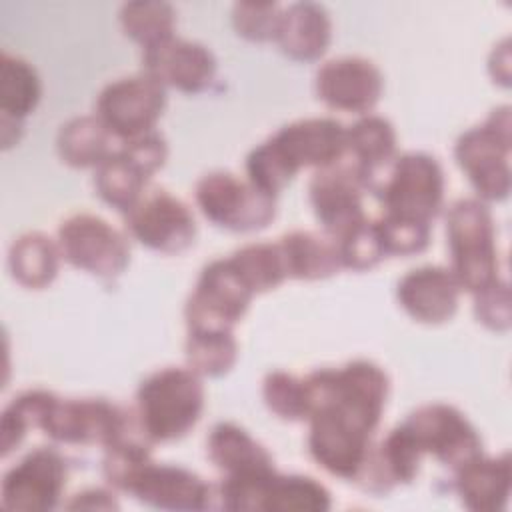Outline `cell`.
Listing matches in <instances>:
<instances>
[{"mask_svg":"<svg viewBox=\"0 0 512 512\" xmlns=\"http://www.w3.org/2000/svg\"><path fill=\"white\" fill-rule=\"evenodd\" d=\"M204 398L202 376L188 366H166L140 382L134 416L152 444L174 442L198 424Z\"/></svg>","mask_w":512,"mask_h":512,"instance_id":"6da1fadb","label":"cell"},{"mask_svg":"<svg viewBox=\"0 0 512 512\" xmlns=\"http://www.w3.org/2000/svg\"><path fill=\"white\" fill-rule=\"evenodd\" d=\"M304 380L310 412L332 408L368 432H376L390 394V380L384 368L370 360H352L340 368L314 370Z\"/></svg>","mask_w":512,"mask_h":512,"instance_id":"7a4b0ae2","label":"cell"},{"mask_svg":"<svg viewBox=\"0 0 512 512\" xmlns=\"http://www.w3.org/2000/svg\"><path fill=\"white\" fill-rule=\"evenodd\" d=\"M450 272L462 292L474 294L498 274V246L492 212L480 198H460L446 214Z\"/></svg>","mask_w":512,"mask_h":512,"instance_id":"3957f363","label":"cell"},{"mask_svg":"<svg viewBox=\"0 0 512 512\" xmlns=\"http://www.w3.org/2000/svg\"><path fill=\"white\" fill-rule=\"evenodd\" d=\"M512 118L510 106L494 108L478 126L462 132L454 144V158L482 202H500L512 184L510 172Z\"/></svg>","mask_w":512,"mask_h":512,"instance_id":"277c9868","label":"cell"},{"mask_svg":"<svg viewBox=\"0 0 512 512\" xmlns=\"http://www.w3.org/2000/svg\"><path fill=\"white\" fill-rule=\"evenodd\" d=\"M38 430L56 444L108 448L134 430H142L134 412L104 398H60L52 396Z\"/></svg>","mask_w":512,"mask_h":512,"instance_id":"5b68a950","label":"cell"},{"mask_svg":"<svg viewBox=\"0 0 512 512\" xmlns=\"http://www.w3.org/2000/svg\"><path fill=\"white\" fill-rule=\"evenodd\" d=\"M446 178L440 162L426 152H406L392 160L376 186L386 216L430 224L440 214Z\"/></svg>","mask_w":512,"mask_h":512,"instance_id":"8992f818","label":"cell"},{"mask_svg":"<svg viewBox=\"0 0 512 512\" xmlns=\"http://www.w3.org/2000/svg\"><path fill=\"white\" fill-rule=\"evenodd\" d=\"M194 200L208 222L230 232H258L276 216V196L224 170L204 174L194 186Z\"/></svg>","mask_w":512,"mask_h":512,"instance_id":"52a82bcc","label":"cell"},{"mask_svg":"<svg viewBox=\"0 0 512 512\" xmlns=\"http://www.w3.org/2000/svg\"><path fill=\"white\" fill-rule=\"evenodd\" d=\"M62 258L100 280H116L130 264L128 238L96 214H72L58 226Z\"/></svg>","mask_w":512,"mask_h":512,"instance_id":"ba28073f","label":"cell"},{"mask_svg":"<svg viewBox=\"0 0 512 512\" xmlns=\"http://www.w3.org/2000/svg\"><path fill=\"white\" fill-rule=\"evenodd\" d=\"M164 108L166 88L150 74L140 72L106 84L96 98L94 114L116 142H126L156 130Z\"/></svg>","mask_w":512,"mask_h":512,"instance_id":"9c48e42d","label":"cell"},{"mask_svg":"<svg viewBox=\"0 0 512 512\" xmlns=\"http://www.w3.org/2000/svg\"><path fill=\"white\" fill-rule=\"evenodd\" d=\"M254 294L228 258L206 264L186 300L188 330H234L244 318Z\"/></svg>","mask_w":512,"mask_h":512,"instance_id":"30bf717a","label":"cell"},{"mask_svg":"<svg viewBox=\"0 0 512 512\" xmlns=\"http://www.w3.org/2000/svg\"><path fill=\"white\" fill-rule=\"evenodd\" d=\"M402 424L422 454L434 456L452 472L484 454L478 430L456 406L444 402L422 404Z\"/></svg>","mask_w":512,"mask_h":512,"instance_id":"8fae6325","label":"cell"},{"mask_svg":"<svg viewBox=\"0 0 512 512\" xmlns=\"http://www.w3.org/2000/svg\"><path fill=\"white\" fill-rule=\"evenodd\" d=\"M372 432L332 408H316L308 416V452L328 474L356 482L372 450Z\"/></svg>","mask_w":512,"mask_h":512,"instance_id":"7c38bea8","label":"cell"},{"mask_svg":"<svg viewBox=\"0 0 512 512\" xmlns=\"http://www.w3.org/2000/svg\"><path fill=\"white\" fill-rule=\"evenodd\" d=\"M368 184L360 170L344 158L314 172L308 184V198L322 232L338 240L364 220V194Z\"/></svg>","mask_w":512,"mask_h":512,"instance_id":"4fadbf2b","label":"cell"},{"mask_svg":"<svg viewBox=\"0 0 512 512\" xmlns=\"http://www.w3.org/2000/svg\"><path fill=\"white\" fill-rule=\"evenodd\" d=\"M128 234L160 254H182L196 240V220L190 208L166 190H146L124 212Z\"/></svg>","mask_w":512,"mask_h":512,"instance_id":"5bb4252c","label":"cell"},{"mask_svg":"<svg viewBox=\"0 0 512 512\" xmlns=\"http://www.w3.org/2000/svg\"><path fill=\"white\" fill-rule=\"evenodd\" d=\"M68 466L54 448H36L14 464L2 478L0 504L8 510H54L64 494Z\"/></svg>","mask_w":512,"mask_h":512,"instance_id":"9a60e30c","label":"cell"},{"mask_svg":"<svg viewBox=\"0 0 512 512\" xmlns=\"http://www.w3.org/2000/svg\"><path fill=\"white\" fill-rule=\"evenodd\" d=\"M292 176L304 168H326L346 154V128L328 116L300 118L266 138Z\"/></svg>","mask_w":512,"mask_h":512,"instance_id":"2e32d148","label":"cell"},{"mask_svg":"<svg viewBox=\"0 0 512 512\" xmlns=\"http://www.w3.org/2000/svg\"><path fill=\"white\" fill-rule=\"evenodd\" d=\"M314 90L318 100L332 110L370 114L382 96L384 78L372 60L340 56L318 68Z\"/></svg>","mask_w":512,"mask_h":512,"instance_id":"e0dca14e","label":"cell"},{"mask_svg":"<svg viewBox=\"0 0 512 512\" xmlns=\"http://www.w3.org/2000/svg\"><path fill=\"white\" fill-rule=\"evenodd\" d=\"M216 68L210 48L180 36L142 50V72L150 74L164 88H174L182 94L208 90L216 78Z\"/></svg>","mask_w":512,"mask_h":512,"instance_id":"ac0fdd59","label":"cell"},{"mask_svg":"<svg viewBox=\"0 0 512 512\" xmlns=\"http://www.w3.org/2000/svg\"><path fill=\"white\" fill-rule=\"evenodd\" d=\"M460 292L462 288L450 268L428 264L398 280L396 300L414 322L438 326L456 314Z\"/></svg>","mask_w":512,"mask_h":512,"instance_id":"d6986e66","label":"cell"},{"mask_svg":"<svg viewBox=\"0 0 512 512\" xmlns=\"http://www.w3.org/2000/svg\"><path fill=\"white\" fill-rule=\"evenodd\" d=\"M274 42L294 62L320 60L332 42L328 10L316 2H296L282 8Z\"/></svg>","mask_w":512,"mask_h":512,"instance_id":"ffe728a7","label":"cell"},{"mask_svg":"<svg viewBox=\"0 0 512 512\" xmlns=\"http://www.w3.org/2000/svg\"><path fill=\"white\" fill-rule=\"evenodd\" d=\"M454 490L472 512H500L512 490V464L508 452L500 456L480 454L454 472Z\"/></svg>","mask_w":512,"mask_h":512,"instance_id":"44dd1931","label":"cell"},{"mask_svg":"<svg viewBox=\"0 0 512 512\" xmlns=\"http://www.w3.org/2000/svg\"><path fill=\"white\" fill-rule=\"evenodd\" d=\"M206 454L224 476H250L272 472V454L242 426L216 424L206 438Z\"/></svg>","mask_w":512,"mask_h":512,"instance_id":"7402d4cb","label":"cell"},{"mask_svg":"<svg viewBox=\"0 0 512 512\" xmlns=\"http://www.w3.org/2000/svg\"><path fill=\"white\" fill-rule=\"evenodd\" d=\"M398 136L392 122L378 114H364L346 128V152L364 176L368 190H376L378 172L396 158Z\"/></svg>","mask_w":512,"mask_h":512,"instance_id":"603a6c76","label":"cell"},{"mask_svg":"<svg viewBox=\"0 0 512 512\" xmlns=\"http://www.w3.org/2000/svg\"><path fill=\"white\" fill-rule=\"evenodd\" d=\"M278 248L288 278L324 280L342 268L336 242L324 232L292 230L278 240Z\"/></svg>","mask_w":512,"mask_h":512,"instance_id":"cb8c5ba5","label":"cell"},{"mask_svg":"<svg viewBox=\"0 0 512 512\" xmlns=\"http://www.w3.org/2000/svg\"><path fill=\"white\" fill-rule=\"evenodd\" d=\"M62 260L58 240L38 230L20 234L8 250V270L28 290L48 288L56 280Z\"/></svg>","mask_w":512,"mask_h":512,"instance_id":"d4e9b609","label":"cell"},{"mask_svg":"<svg viewBox=\"0 0 512 512\" xmlns=\"http://www.w3.org/2000/svg\"><path fill=\"white\" fill-rule=\"evenodd\" d=\"M152 174L120 144L94 170L96 194L114 210L128 212L148 190Z\"/></svg>","mask_w":512,"mask_h":512,"instance_id":"484cf974","label":"cell"},{"mask_svg":"<svg viewBox=\"0 0 512 512\" xmlns=\"http://www.w3.org/2000/svg\"><path fill=\"white\" fill-rule=\"evenodd\" d=\"M114 136L96 114L74 116L60 126L56 150L64 164L72 168H98L114 152Z\"/></svg>","mask_w":512,"mask_h":512,"instance_id":"4316f807","label":"cell"},{"mask_svg":"<svg viewBox=\"0 0 512 512\" xmlns=\"http://www.w3.org/2000/svg\"><path fill=\"white\" fill-rule=\"evenodd\" d=\"M332 506L330 490L312 476L280 474L266 480L258 510L262 512H326Z\"/></svg>","mask_w":512,"mask_h":512,"instance_id":"83f0119b","label":"cell"},{"mask_svg":"<svg viewBox=\"0 0 512 512\" xmlns=\"http://www.w3.org/2000/svg\"><path fill=\"white\" fill-rule=\"evenodd\" d=\"M42 98V82L36 68L14 54L0 58V118L22 122Z\"/></svg>","mask_w":512,"mask_h":512,"instance_id":"f1b7e54d","label":"cell"},{"mask_svg":"<svg viewBox=\"0 0 512 512\" xmlns=\"http://www.w3.org/2000/svg\"><path fill=\"white\" fill-rule=\"evenodd\" d=\"M184 356L186 366L202 378L228 374L238 360L234 330H188Z\"/></svg>","mask_w":512,"mask_h":512,"instance_id":"f546056e","label":"cell"},{"mask_svg":"<svg viewBox=\"0 0 512 512\" xmlns=\"http://www.w3.org/2000/svg\"><path fill=\"white\" fill-rule=\"evenodd\" d=\"M120 26L124 34L148 50L176 36V10L168 2L138 0L120 8Z\"/></svg>","mask_w":512,"mask_h":512,"instance_id":"4dcf8cb0","label":"cell"},{"mask_svg":"<svg viewBox=\"0 0 512 512\" xmlns=\"http://www.w3.org/2000/svg\"><path fill=\"white\" fill-rule=\"evenodd\" d=\"M228 260L254 296L278 288L288 278L278 242L244 244Z\"/></svg>","mask_w":512,"mask_h":512,"instance_id":"1f68e13d","label":"cell"},{"mask_svg":"<svg viewBox=\"0 0 512 512\" xmlns=\"http://www.w3.org/2000/svg\"><path fill=\"white\" fill-rule=\"evenodd\" d=\"M54 392L36 388L12 398L0 418V454L8 456L20 446L30 428H38Z\"/></svg>","mask_w":512,"mask_h":512,"instance_id":"d6a6232c","label":"cell"},{"mask_svg":"<svg viewBox=\"0 0 512 512\" xmlns=\"http://www.w3.org/2000/svg\"><path fill=\"white\" fill-rule=\"evenodd\" d=\"M262 400L266 408L284 422L306 420L310 412L306 380L286 370H272L264 376Z\"/></svg>","mask_w":512,"mask_h":512,"instance_id":"836d02e7","label":"cell"},{"mask_svg":"<svg viewBox=\"0 0 512 512\" xmlns=\"http://www.w3.org/2000/svg\"><path fill=\"white\" fill-rule=\"evenodd\" d=\"M334 242L338 248L342 268H348L354 272L370 270L386 258L378 230H376V222H372L370 218Z\"/></svg>","mask_w":512,"mask_h":512,"instance_id":"e575fe53","label":"cell"},{"mask_svg":"<svg viewBox=\"0 0 512 512\" xmlns=\"http://www.w3.org/2000/svg\"><path fill=\"white\" fill-rule=\"evenodd\" d=\"M376 230L386 256H416L428 248L432 226L382 214Z\"/></svg>","mask_w":512,"mask_h":512,"instance_id":"d590c367","label":"cell"},{"mask_svg":"<svg viewBox=\"0 0 512 512\" xmlns=\"http://www.w3.org/2000/svg\"><path fill=\"white\" fill-rule=\"evenodd\" d=\"M282 8L274 2H236L232 26L238 36L250 42H274Z\"/></svg>","mask_w":512,"mask_h":512,"instance_id":"8d00e7d4","label":"cell"},{"mask_svg":"<svg viewBox=\"0 0 512 512\" xmlns=\"http://www.w3.org/2000/svg\"><path fill=\"white\" fill-rule=\"evenodd\" d=\"M474 296V316L476 320L492 332H508L512 324L510 288L508 282L496 278L488 286L480 288Z\"/></svg>","mask_w":512,"mask_h":512,"instance_id":"74e56055","label":"cell"},{"mask_svg":"<svg viewBox=\"0 0 512 512\" xmlns=\"http://www.w3.org/2000/svg\"><path fill=\"white\" fill-rule=\"evenodd\" d=\"M70 510H116L120 508L116 496L108 488H86L74 494L66 504Z\"/></svg>","mask_w":512,"mask_h":512,"instance_id":"f35d334b","label":"cell"},{"mask_svg":"<svg viewBox=\"0 0 512 512\" xmlns=\"http://www.w3.org/2000/svg\"><path fill=\"white\" fill-rule=\"evenodd\" d=\"M488 72L494 78V82H500L502 86L510 84V48H508V40L494 46V50L488 58Z\"/></svg>","mask_w":512,"mask_h":512,"instance_id":"ab89813d","label":"cell"}]
</instances>
